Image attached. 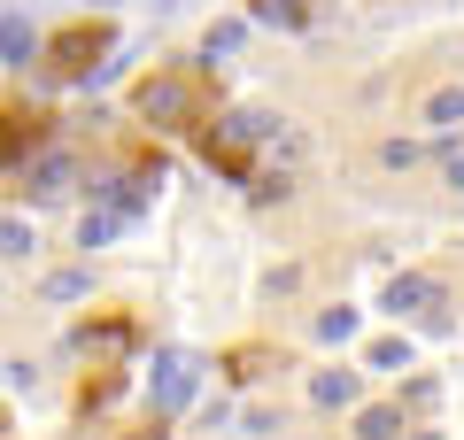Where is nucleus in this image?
I'll list each match as a JSON object with an SVG mask.
<instances>
[{"label": "nucleus", "mask_w": 464, "mask_h": 440, "mask_svg": "<svg viewBox=\"0 0 464 440\" xmlns=\"http://www.w3.org/2000/svg\"><path fill=\"white\" fill-rule=\"evenodd\" d=\"M256 16H264V24H302L310 8H302V0H256Z\"/></svg>", "instance_id": "20e7f679"}, {"label": "nucleus", "mask_w": 464, "mask_h": 440, "mask_svg": "<svg viewBox=\"0 0 464 440\" xmlns=\"http://www.w3.org/2000/svg\"><path fill=\"white\" fill-rule=\"evenodd\" d=\"M101 54H109V24H70V32L47 39V70L54 78H85Z\"/></svg>", "instance_id": "f03ea898"}, {"label": "nucleus", "mask_w": 464, "mask_h": 440, "mask_svg": "<svg viewBox=\"0 0 464 440\" xmlns=\"http://www.w3.org/2000/svg\"><path fill=\"white\" fill-rule=\"evenodd\" d=\"M0 425H8V409H0Z\"/></svg>", "instance_id": "39448f33"}, {"label": "nucleus", "mask_w": 464, "mask_h": 440, "mask_svg": "<svg viewBox=\"0 0 464 440\" xmlns=\"http://www.w3.org/2000/svg\"><path fill=\"white\" fill-rule=\"evenodd\" d=\"M201 155H209V170H225L232 186H256V139H248V124H209V131H201Z\"/></svg>", "instance_id": "7ed1b4c3"}, {"label": "nucleus", "mask_w": 464, "mask_h": 440, "mask_svg": "<svg viewBox=\"0 0 464 440\" xmlns=\"http://www.w3.org/2000/svg\"><path fill=\"white\" fill-rule=\"evenodd\" d=\"M132 109L148 116L155 131H201L209 124V85H201L194 70H163V78H148L132 93Z\"/></svg>", "instance_id": "f257e3e1"}]
</instances>
